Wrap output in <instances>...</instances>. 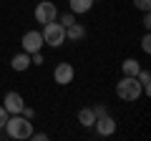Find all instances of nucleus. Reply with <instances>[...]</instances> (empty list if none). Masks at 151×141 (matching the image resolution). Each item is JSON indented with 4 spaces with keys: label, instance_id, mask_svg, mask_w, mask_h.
I'll use <instances>...</instances> for the list:
<instances>
[{
    "label": "nucleus",
    "instance_id": "nucleus-13",
    "mask_svg": "<svg viewBox=\"0 0 151 141\" xmlns=\"http://www.w3.org/2000/svg\"><path fill=\"white\" fill-rule=\"evenodd\" d=\"M78 124L86 126V129H91V126L96 124V114H93V109H81V111H78Z\"/></svg>",
    "mask_w": 151,
    "mask_h": 141
},
{
    "label": "nucleus",
    "instance_id": "nucleus-8",
    "mask_svg": "<svg viewBox=\"0 0 151 141\" xmlns=\"http://www.w3.org/2000/svg\"><path fill=\"white\" fill-rule=\"evenodd\" d=\"M96 134L98 136H111V134H116V119H113V116H98L96 119Z\"/></svg>",
    "mask_w": 151,
    "mask_h": 141
},
{
    "label": "nucleus",
    "instance_id": "nucleus-2",
    "mask_svg": "<svg viewBox=\"0 0 151 141\" xmlns=\"http://www.w3.org/2000/svg\"><path fill=\"white\" fill-rule=\"evenodd\" d=\"M141 83L136 81V76H124L119 83H116V96L121 98V101H126V103H134V101H139L141 98Z\"/></svg>",
    "mask_w": 151,
    "mask_h": 141
},
{
    "label": "nucleus",
    "instance_id": "nucleus-3",
    "mask_svg": "<svg viewBox=\"0 0 151 141\" xmlns=\"http://www.w3.org/2000/svg\"><path fill=\"white\" fill-rule=\"evenodd\" d=\"M40 35H43V45H50V48H60L65 43V28L60 23H55V20L45 23Z\"/></svg>",
    "mask_w": 151,
    "mask_h": 141
},
{
    "label": "nucleus",
    "instance_id": "nucleus-19",
    "mask_svg": "<svg viewBox=\"0 0 151 141\" xmlns=\"http://www.w3.org/2000/svg\"><path fill=\"white\" fill-rule=\"evenodd\" d=\"M20 114L25 116V119H30V121L35 119V109H30V106H23V111H20Z\"/></svg>",
    "mask_w": 151,
    "mask_h": 141
},
{
    "label": "nucleus",
    "instance_id": "nucleus-12",
    "mask_svg": "<svg viewBox=\"0 0 151 141\" xmlns=\"http://www.w3.org/2000/svg\"><path fill=\"white\" fill-rule=\"evenodd\" d=\"M139 70H141V63L136 58H126L124 63H121V73H124V76H139Z\"/></svg>",
    "mask_w": 151,
    "mask_h": 141
},
{
    "label": "nucleus",
    "instance_id": "nucleus-1",
    "mask_svg": "<svg viewBox=\"0 0 151 141\" xmlns=\"http://www.w3.org/2000/svg\"><path fill=\"white\" fill-rule=\"evenodd\" d=\"M3 129H5L8 139H18V141H23V139H30V136H33V121L25 119L23 114H10Z\"/></svg>",
    "mask_w": 151,
    "mask_h": 141
},
{
    "label": "nucleus",
    "instance_id": "nucleus-5",
    "mask_svg": "<svg viewBox=\"0 0 151 141\" xmlns=\"http://www.w3.org/2000/svg\"><path fill=\"white\" fill-rule=\"evenodd\" d=\"M20 45H23V50H25L28 55H30V53H38V50L43 48V35H40V30H28V33H23Z\"/></svg>",
    "mask_w": 151,
    "mask_h": 141
},
{
    "label": "nucleus",
    "instance_id": "nucleus-14",
    "mask_svg": "<svg viewBox=\"0 0 151 141\" xmlns=\"http://www.w3.org/2000/svg\"><path fill=\"white\" fill-rule=\"evenodd\" d=\"M136 81L141 83V91H144L146 96H149V93H151V73L141 68V70H139V76H136Z\"/></svg>",
    "mask_w": 151,
    "mask_h": 141
},
{
    "label": "nucleus",
    "instance_id": "nucleus-21",
    "mask_svg": "<svg viewBox=\"0 0 151 141\" xmlns=\"http://www.w3.org/2000/svg\"><path fill=\"white\" fill-rule=\"evenodd\" d=\"M8 116H10V114H8V111L3 109V103H0V129H3V126H5V121H8Z\"/></svg>",
    "mask_w": 151,
    "mask_h": 141
},
{
    "label": "nucleus",
    "instance_id": "nucleus-22",
    "mask_svg": "<svg viewBox=\"0 0 151 141\" xmlns=\"http://www.w3.org/2000/svg\"><path fill=\"white\" fill-rule=\"evenodd\" d=\"M30 139H35V141H48V134H43V131H38V134H35V131H33Z\"/></svg>",
    "mask_w": 151,
    "mask_h": 141
},
{
    "label": "nucleus",
    "instance_id": "nucleus-16",
    "mask_svg": "<svg viewBox=\"0 0 151 141\" xmlns=\"http://www.w3.org/2000/svg\"><path fill=\"white\" fill-rule=\"evenodd\" d=\"M141 50L144 53H151V35L149 33H144V38H141Z\"/></svg>",
    "mask_w": 151,
    "mask_h": 141
},
{
    "label": "nucleus",
    "instance_id": "nucleus-10",
    "mask_svg": "<svg viewBox=\"0 0 151 141\" xmlns=\"http://www.w3.org/2000/svg\"><path fill=\"white\" fill-rule=\"evenodd\" d=\"M10 65H13V70L23 73V70H28V68H30L33 63H30V55H28L25 50H23V53H15V55L10 58Z\"/></svg>",
    "mask_w": 151,
    "mask_h": 141
},
{
    "label": "nucleus",
    "instance_id": "nucleus-4",
    "mask_svg": "<svg viewBox=\"0 0 151 141\" xmlns=\"http://www.w3.org/2000/svg\"><path fill=\"white\" fill-rule=\"evenodd\" d=\"M50 20H58V8H55V3H50V0H40L35 5V23L45 25V23H50Z\"/></svg>",
    "mask_w": 151,
    "mask_h": 141
},
{
    "label": "nucleus",
    "instance_id": "nucleus-15",
    "mask_svg": "<svg viewBox=\"0 0 151 141\" xmlns=\"http://www.w3.org/2000/svg\"><path fill=\"white\" fill-rule=\"evenodd\" d=\"M70 23H76V15L68 10V13H63V15H60V25H63V28H68Z\"/></svg>",
    "mask_w": 151,
    "mask_h": 141
},
{
    "label": "nucleus",
    "instance_id": "nucleus-9",
    "mask_svg": "<svg viewBox=\"0 0 151 141\" xmlns=\"http://www.w3.org/2000/svg\"><path fill=\"white\" fill-rule=\"evenodd\" d=\"M86 38V28L81 25V23H70L68 28H65V40H70V43H78V40Z\"/></svg>",
    "mask_w": 151,
    "mask_h": 141
},
{
    "label": "nucleus",
    "instance_id": "nucleus-18",
    "mask_svg": "<svg viewBox=\"0 0 151 141\" xmlns=\"http://www.w3.org/2000/svg\"><path fill=\"white\" fill-rule=\"evenodd\" d=\"M30 63H35V65H43V63H45L43 53H40V50H38V53H30Z\"/></svg>",
    "mask_w": 151,
    "mask_h": 141
},
{
    "label": "nucleus",
    "instance_id": "nucleus-11",
    "mask_svg": "<svg viewBox=\"0 0 151 141\" xmlns=\"http://www.w3.org/2000/svg\"><path fill=\"white\" fill-rule=\"evenodd\" d=\"M68 5H70L73 15H83V13H88L93 8V0H68Z\"/></svg>",
    "mask_w": 151,
    "mask_h": 141
},
{
    "label": "nucleus",
    "instance_id": "nucleus-20",
    "mask_svg": "<svg viewBox=\"0 0 151 141\" xmlns=\"http://www.w3.org/2000/svg\"><path fill=\"white\" fill-rule=\"evenodd\" d=\"M93 114H96V119H98V116H106V114H108V109L98 103V106H93Z\"/></svg>",
    "mask_w": 151,
    "mask_h": 141
},
{
    "label": "nucleus",
    "instance_id": "nucleus-17",
    "mask_svg": "<svg viewBox=\"0 0 151 141\" xmlns=\"http://www.w3.org/2000/svg\"><path fill=\"white\" fill-rule=\"evenodd\" d=\"M134 8H139V10H151V0H134Z\"/></svg>",
    "mask_w": 151,
    "mask_h": 141
},
{
    "label": "nucleus",
    "instance_id": "nucleus-23",
    "mask_svg": "<svg viewBox=\"0 0 151 141\" xmlns=\"http://www.w3.org/2000/svg\"><path fill=\"white\" fill-rule=\"evenodd\" d=\"M141 25H144L146 30H149V28H151V15H149V10L144 13V20H141Z\"/></svg>",
    "mask_w": 151,
    "mask_h": 141
},
{
    "label": "nucleus",
    "instance_id": "nucleus-6",
    "mask_svg": "<svg viewBox=\"0 0 151 141\" xmlns=\"http://www.w3.org/2000/svg\"><path fill=\"white\" fill-rule=\"evenodd\" d=\"M73 78H76V68H73V63H58L55 65V70H53V81L58 83V86H68V83H73Z\"/></svg>",
    "mask_w": 151,
    "mask_h": 141
},
{
    "label": "nucleus",
    "instance_id": "nucleus-7",
    "mask_svg": "<svg viewBox=\"0 0 151 141\" xmlns=\"http://www.w3.org/2000/svg\"><path fill=\"white\" fill-rule=\"evenodd\" d=\"M23 106H25V101H23V96L18 91H8L5 98H3V109L8 111V114H20Z\"/></svg>",
    "mask_w": 151,
    "mask_h": 141
}]
</instances>
